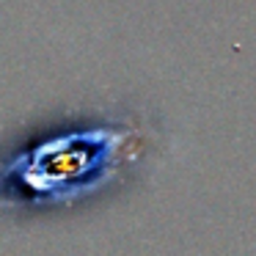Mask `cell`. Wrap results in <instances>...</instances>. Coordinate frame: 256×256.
I'll use <instances>...</instances> for the list:
<instances>
[{"mask_svg":"<svg viewBox=\"0 0 256 256\" xmlns=\"http://www.w3.org/2000/svg\"><path fill=\"white\" fill-rule=\"evenodd\" d=\"M118 130L58 132L0 162V206H58L72 204L102 184L118 166L127 144Z\"/></svg>","mask_w":256,"mask_h":256,"instance_id":"obj_1","label":"cell"}]
</instances>
